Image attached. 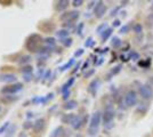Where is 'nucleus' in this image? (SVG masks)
<instances>
[{"mask_svg": "<svg viewBox=\"0 0 153 137\" xmlns=\"http://www.w3.org/2000/svg\"><path fill=\"white\" fill-rule=\"evenodd\" d=\"M21 72H22L23 74H29V73H32V72H33V67H32L31 65H25L21 69Z\"/></svg>", "mask_w": 153, "mask_h": 137, "instance_id": "obj_29", "label": "nucleus"}, {"mask_svg": "<svg viewBox=\"0 0 153 137\" xmlns=\"http://www.w3.org/2000/svg\"><path fill=\"white\" fill-rule=\"evenodd\" d=\"M8 127H10V122L9 121H7V122H5V124H2L1 127H0V135H5V133L7 131V129H8Z\"/></svg>", "mask_w": 153, "mask_h": 137, "instance_id": "obj_31", "label": "nucleus"}, {"mask_svg": "<svg viewBox=\"0 0 153 137\" xmlns=\"http://www.w3.org/2000/svg\"><path fill=\"white\" fill-rule=\"evenodd\" d=\"M1 110H2V109H1V105H0V112H1Z\"/></svg>", "mask_w": 153, "mask_h": 137, "instance_id": "obj_53", "label": "nucleus"}, {"mask_svg": "<svg viewBox=\"0 0 153 137\" xmlns=\"http://www.w3.org/2000/svg\"><path fill=\"white\" fill-rule=\"evenodd\" d=\"M80 16V13L78 10H70V12H65L59 16V20L63 21L64 23H73L74 21H76Z\"/></svg>", "mask_w": 153, "mask_h": 137, "instance_id": "obj_4", "label": "nucleus"}, {"mask_svg": "<svg viewBox=\"0 0 153 137\" xmlns=\"http://www.w3.org/2000/svg\"><path fill=\"white\" fill-rule=\"evenodd\" d=\"M33 124H34V122H32V121H30V120H27V121H25V122L23 124V128H24L25 130L31 129V128H33Z\"/></svg>", "mask_w": 153, "mask_h": 137, "instance_id": "obj_35", "label": "nucleus"}, {"mask_svg": "<svg viewBox=\"0 0 153 137\" xmlns=\"http://www.w3.org/2000/svg\"><path fill=\"white\" fill-rule=\"evenodd\" d=\"M46 127V120L44 118H39L34 121L33 124V131L34 133H41Z\"/></svg>", "mask_w": 153, "mask_h": 137, "instance_id": "obj_10", "label": "nucleus"}, {"mask_svg": "<svg viewBox=\"0 0 153 137\" xmlns=\"http://www.w3.org/2000/svg\"><path fill=\"white\" fill-rule=\"evenodd\" d=\"M44 42H45V45L51 46V47H55V46H56V39H55V38H53V37L46 38V39L44 40Z\"/></svg>", "mask_w": 153, "mask_h": 137, "instance_id": "obj_26", "label": "nucleus"}, {"mask_svg": "<svg viewBox=\"0 0 153 137\" xmlns=\"http://www.w3.org/2000/svg\"><path fill=\"white\" fill-rule=\"evenodd\" d=\"M31 56L30 55H22L21 57H19V63L21 64V65H29V63L31 62Z\"/></svg>", "mask_w": 153, "mask_h": 137, "instance_id": "obj_19", "label": "nucleus"}, {"mask_svg": "<svg viewBox=\"0 0 153 137\" xmlns=\"http://www.w3.org/2000/svg\"><path fill=\"white\" fill-rule=\"evenodd\" d=\"M74 64V59H69V62L68 63H65L64 65H62L61 67H59V71L61 72H64L66 71V70H69V69H71V66Z\"/></svg>", "mask_w": 153, "mask_h": 137, "instance_id": "obj_23", "label": "nucleus"}, {"mask_svg": "<svg viewBox=\"0 0 153 137\" xmlns=\"http://www.w3.org/2000/svg\"><path fill=\"white\" fill-rule=\"evenodd\" d=\"M152 7H153V1H152Z\"/></svg>", "mask_w": 153, "mask_h": 137, "instance_id": "obj_54", "label": "nucleus"}, {"mask_svg": "<svg viewBox=\"0 0 153 137\" xmlns=\"http://www.w3.org/2000/svg\"><path fill=\"white\" fill-rule=\"evenodd\" d=\"M23 89V85L21 82H16V84H12V85L5 86L4 88H1V93L4 95H13L16 94Z\"/></svg>", "mask_w": 153, "mask_h": 137, "instance_id": "obj_3", "label": "nucleus"}, {"mask_svg": "<svg viewBox=\"0 0 153 137\" xmlns=\"http://www.w3.org/2000/svg\"><path fill=\"white\" fill-rule=\"evenodd\" d=\"M15 130H16V126L13 124V126L9 128V130L5 133V137H13L14 134H15Z\"/></svg>", "mask_w": 153, "mask_h": 137, "instance_id": "obj_30", "label": "nucleus"}, {"mask_svg": "<svg viewBox=\"0 0 153 137\" xmlns=\"http://www.w3.org/2000/svg\"><path fill=\"white\" fill-rule=\"evenodd\" d=\"M114 110L111 107V106H108L106 109H105V111L104 113L102 114V120L104 124H108L110 122H113V119H114Z\"/></svg>", "mask_w": 153, "mask_h": 137, "instance_id": "obj_6", "label": "nucleus"}, {"mask_svg": "<svg viewBox=\"0 0 153 137\" xmlns=\"http://www.w3.org/2000/svg\"><path fill=\"white\" fill-rule=\"evenodd\" d=\"M42 37L38 34V33H33L31 36L27 37V39L25 41V48L31 53H37L38 54L39 50L45 46Z\"/></svg>", "mask_w": 153, "mask_h": 137, "instance_id": "obj_1", "label": "nucleus"}, {"mask_svg": "<svg viewBox=\"0 0 153 137\" xmlns=\"http://www.w3.org/2000/svg\"><path fill=\"white\" fill-rule=\"evenodd\" d=\"M32 73H29V74H23V78H24V81L26 82H29V81H31L32 80Z\"/></svg>", "mask_w": 153, "mask_h": 137, "instance_id": "obj_40", "label": "nucleus"}, {"mask_svg": "<svg viewBox=\"0 0 153 137\" xmlns=\"http://www.w3.org/2000/svg\"><path fill=\"white\" fill-rule=\"evenodd\" d=\"M119 12V7L118 8H114L112 12H111V16H114V15H117V13Z\"/></svg>", "mask_w": 153, "mask_h": 137, "instance_id": "obj_47", "label": "nucleus"}, {"mask_svg": "<svg viewBox=\"0 0 153 137\" xmlns=\"http://www.w3.org/2000/svg\"><path fill=\"white\" fill-rule=\"evenodd\" d=\"M106 13V6L104 5L103 1H97L96 6L94 7V14L97 19H102L104 14Z\"/></svg>", "mask_w": 153, "mask_h": 137, "instance_id": "obj_9", "label": "nucleus"}, {"mask_svg": "<svg viewBox=\"0 0 153 137\" xmlns=\"http://www.w3.org/2000/svg\"><path fill=\"white\" fill-rule=\"evenodd\" d=\"M62 44H63L64 47H66V48H69V47H71L72 46V44H73V39L72 38H66V39L62 40Z\"/></svg>", "mask_w": 153, "mask_h": 137, "instance_id": "obj_32", "label": "nucleus"}, {"mask_svg": "<svg viewBox=\"0 0 153 137\" xmlns=\"http://www.w3.org/2000/svg\"><path fill=\"white\" fill-rule=\"evenodd\" d=\"M69 5H70V1H68V0H59L55 5V9L57 12H63V10H65L69 7Z\"/></svg>", "mask_w": 153, "mask_h": 137, "instance_id": "obj_15", "label": "nucleus"}, {"mask_svg": "<svg viewBox=\"0 0 153 137\" xmlns=\"http://www.w3.org/2000/svg\"><path fill=\"white\" fill-rule=\"evenodd\" d=\"M17 77L13 73H1L0 74V81L1 82H14L16 84Z\"/></svg>", "mask_w": 153, "mask_h": 137, "instance_id": "obj_12", "label": "nucleus"}, {"mask_svg": "<svg viewBox=\"0 0 153 137\" xmlns=\"http://www.w3.org/2000/svg\"><path fill=\"white\" fill-rule=\"evenodd\" d=\"M88 64H89V62L87 61L85 64H83V66H82V70H87V67H88Z\"/></svg>", "mask_w": 153, "mask_h": 137, "instance_id": "obj_49", "label": "nucleus"}, {"mask_svg": "<svg viewBox=\"0 0 153 137\" xmlns=\"http://www.w3.org/2000/svg\"><path fill=\"white\" fill-rule=\"evenodd\" d=\"M111 45H112V47L113 48H120L122 45V41L120 40V38H118V37H113L112 38V41H111Z\"/></svg>", "mask_w": 153, "mask_h": 137, "instance_id": "obj_24", "label": "nucleus"}, {"mask_svg": "<svg viewBox=\"0 0 153 137\" xmlns=\"http://www.w3.org/2000/svg\"><path fill=\"white\" fill-rule=\"evenodd\" d=\"M118 26H120V21L114 20L113 21V27H118Z\"/></svg>", "mask_w": 153, "mask_h": 137, "instance_id": "obj_46", "label": "nucleus"}, {"mask_svg": "<svg viewBox=\"0 0 153 137\" xmlns=\"http://www.w3.org/2000/svg\"><path fill=\"white\" fill-rule=\"evenodd\" d=\"M97 4V1H90L89 5H88V8H91V7L94 6V5H96Z\"/></svg>", "mask_w": 153, "mask_h": 137, "instance_id": "obj_48", "label": "nucleus"}, {"mask_svg": "<svg viewBox=\"0 0 153 137\" xmlns=\"http://www.w3.org/2000/svg\"><path fill=\"white\" fill-rule=\"evenodd\" d=\"M69 34H70V32H69L68 30H64V29L56 31V36H57L58 39H61V40H64V39H66V38H69Z\"/></svg>", "mask_w": 153, "mask_h": 137, "instance_id": "obj_20", "label": "nucleus"}, {"mask_svg": "<svg viewBox=\"0 0 153 137\" xmlns=\"http://www.w3.org/2000/svg\"><path fill=\"white\" fill-rule=\"evenodd\" d=\"M125 103L127 106H134L137 103V94L135 90H129L125 95Z\"/></svg>", "mask_w": 153, "mask_h": 137, "instance_id": "obj_7", "label": "nucleus"}, {"mask_svg": "<svg viewBox=\"0 0 153 137\" xmlns=\"http://www.w3.org/2000/svg\"><path fill=\"white\" fill-rule=\"evenodd\" d=\"M94 73H95V70H94V69H91V70H89L88 72H86V73H85V78H89L90 76H93Z\"/></svg>", "mask_w": 153, "mask_h": 137, "instance_id": "obj_42", "label": "nucleus"}, {"mask_svg": "<svg viewBox=\"0 0 153 137\" xmlns=\"http://www.w3.org/2000/svg\"><path fill=\"white\" fill-rule=\"evenodd\" d=\"M138 94L140 95V97L143 99H151L153 97V88L151 85L145 84V85H142L138 89Z\"/></svg>", "mask_w": 153, "mask_h": 137, "instance_id": "obj_5", "label": "nucleus"}, {"mask_svg": "<svg viewBox=\"0 0 153 137\" xmlns=\"http://www.w3.org/2000/svg\"><path fill=\"white\" fill-rule=\"evenodd\" d=\"M26 116H27V118L30 119V118L33 117V113H32V112H27V113H26Z\"/></svg>", "mask_w": 153, "mask_h": 137, "instance_id": "obj_50", "label": "nucleus"}, {"mask_svg": "<svg viewBox=\"0 0 153 137\" xmlns=\"http://www.w3.org/2000/svg\"><path fill=\"white\" fill-rule=\"evenodd\" d=\"M108 29V23H102L101 25L97 26V29H96V32L98 33V34H102L105 30Z\"/></svg>", "mask_w": 153, "mask_h": 137, "instance_id": "obj_28", "label": "nucleus"}, {"mask_svg": "<svg viewBox=\"0 0 153 137\" xmlns=\"http://www.w3.org/2000/svg\"><path fill=\"white\" fill-rule=\"evenodd\" d=\"M73 84H74V78H70L68 81H66V82H65V84H64L63 87H62V89H61V90H62V93L64 94L65 91L69 90V89H70V87H72V85H73Z\"/></svg>", "mask_w": 153, "mask_h": 137, "instance_id": "obj_22", "label": "nucleus"}, {"mask_svg": "<svg viewBox=\"0 0 153 137\" xmlns=\"http://www.w3.org/2000/svg\"><path fill=\"white\" fill-rule=\"evenodd\" d=\"M65 135H66V130L64 129V127L59 126V127L55 128L54 130L51 131L49 137H65Z\"/></svg>", "mask_w": 153, "mask_h": 137, "instance_id": "obj_14", "label": "nucleus"}, {"mask_svg": "<svg viewBox=\"0 0 153 137\" xmlns=\"http://www.w3.org/2000/svg\"><path fill=\"white\" fill-rule=\"evenodd\" d=\"M19 99L17 96H12V95H4L2 97H0V102L4 103V104H9V103H13L16 102Z\"/></svg>", "mask_w": 153, "mask_h": 137, "instance_id": "obj_16", "label": "nucleus"}, {"mask_svg": "<svg viewBox=\"0 0 153 137\" xmlns=\"http://www.w3.org/2000/svg\"><path fill=\"white\" fill-rule=\"evenodd\" d=\"M86 120H87V117H80V116H76V118H74V120H73V122H72V124H71V126H72V128H73V129L78 130V129H80L83 124H85Z\"/></svg>", "mask_w": 153, "mask_h": 137, "instance_id": "obj_11", "label": "nucleus"}, {"mask_svg": "<svg viewBox=\"0 0 153 137\" xmlns=\"http://www.w3.org/2000/svg\"><path fill=\"white\" fill-rule=\"evenodd\" d=\"M145 26H146L147 29H151L153 26V13L150 14L145 19Z\"/></svg>", "mask_w": 153, "mask_h": 137, "instance_id": "obj_25", "label": "nucleus"}, {"mask_svg": "<svg viewBox=\"0 0 153 137\" xmlns=\"http://www.w3.org/2000/svg\"><path fill=\"white\" fill-rule=\"evenodd\" d=\"M121 67H122L121 65H117L115 67H113V69L111 70V74H112V76H114V74H118V73L120 72V70H121Z\"/></svg>", "mask_w": 153, "mask_h": 137, "instance_id": "obj_37", "label": "nucleus"}, {"mask_svg": "<svg viewBox=\"0 0 153 137\" xmlns=\"http://www.w3.org/2000/svg\"><path fill=\"white\" fill-rule=\"evenodd\" d=\"M133 30H134V32L136 33V34H140V33L143 32V25H142L140 23H136V24H134V26H133Z\"/></svg>", "mask_w": 153, "mask_h": 137, "instance_id": "obj_27", "label": "nucleus"}, {"mask_svg": "<svg viewBox=\"0 0 153 137\" xmlns=\"http://www.w3.org/2000/svg\"><path fill=\"white\" fill-rule=\"evenodd\" d=\"M130 27H131V25L130 24H126V25H123L120 27V31L119 32L122 33V34H125V33H128L129 31H130Z\"/></svg>", "mask_w": 153, "mask_h": 137, "instance_id": "obj_33", "label": "nucleus"}, {"mask_svg": "<svg viewBox=\"0 0 153 137\" xmlns=\"http://www.w3.org/2000/svg\"><path fill=\"white\" fill-rule=\"evenodd\" d=\"M70 94H71L70 90H68V91H65V93H64V94H63V99H64V101H66V99L69 98Z\"/></svg>", "mask_w": 153, "mask_h": 137, "instance_id": "obj_45", "label": "nucleus"}, {"mask_svg": "<svg viewBox=\"0 0 153 137\" xmlns=\"http://www.w3.org/2000/svg\"><path fill=\"white\" fill-rule=\"evenodd\" d=\"M102 121V113L100 111H96L91 114L89 121V126H88V135L91 137L96 136L100 130V124Z\"/></svg>", "mask_w": 153, "mask_h": 137, "instance_id": "obj_2", "label": "nucleus"}, {"mask_svg": "<svg viewBox=\"0 0 153 137\" xmlns=\"http://www.w3.org/2000/svg\"><path fill=\"white\" fill-rule=\"evenodd\" d=\"M83 4L82 0H73L72 1V6L73 7H80Z\"/></svg>", "mask_w": 153, "mask_h": 137, "instance_id": "obj_38", "label": "nucleus"}, {"mask_svg": "<svg viewBox=\"0 0 153 137\" xmlns=\"http://www.w3.org/2000/svg\"><path fill=\"white\" fill-rule=\"evenodd\" d=\"M94 45H95V41L93 40L91 37H89L88 39L86 40V42H85V47H93Z\"/></svg>", "mask_w": 153, "mask_h": 137, "instance_id": "obj_36", "label": "nucleus"}, {"mask_svg": "<svg viewBox=\"0 0 153 137\" xmlns=\"http://www.w3.org/2000/svg\"><path fill=\"white\" fill-rule=\"evenodd\" d=\"M19 137H27V136H26L25 133H21V134H19Z\"/></svg>", "mask_w": 153, "mask_h": 137, "instance_id": "obj_51", "label": "nucleus"}, {"mask_svg": "<svg viewBox=\"0 0 153 137\" xmlns=\"http://www.w3.org/2000/svg\"><path fill=\"white\" fill-rule=\"evenodd\" d=\"M76 106H78V102L74 99H70V101L65 102V104L63 105V109L66 111H71V110H74Z\"/></svg>", "mask_w": 153, "mask_h": 137, "instance_id": "obj_17", "label": "nucleus"}, {"mask_svg": "<svg viewBox=\"0 0 153 137\" xmlns=\"http://www.w3.org/2000/svg\"><path fill=\"white\" fill-rule=\"evenodd\" d=\"M74 137H82V136H81L80 134H76V136H74Z\"/></svg>", "mask_w": 153, "mask_h": 137, "instance_id": "obj_52", "label": "nucleus"}, {"mask_svg": "<svg viewBox=\"0 0 153 137\" xmlns=\"http://www.w3.org/2000/svg\"><path fill=\"white\" fill-rule=\"evenodd\" d=\"M38 29L41 32L51 33L55 30V24L51 21H44V22H40V24H38Z\"/></svg>", "mask_w": 153, "mask_h": 137, "instance_id": "obj_8", "label": "nucleus"}, {"mask_svg": "<svg viewBox=\"0 0 153 137\" xmlns=\"http://www.w3.org/2000/svg\"><path fill=\"white\" fill-rule=\"evenodd\" d=\"M149 110V106L147 104H140L138 107H137V112L142 111V114H144V113H146V111Z\"/></svg>", "mask_w": 153, "mask_h": 137, "instance_id": "obj_34", "label": "nucleus"}, {"mask_svg": "<svg viewBox=\"0 0 153 137\" xmlns=\"http://www.w3.org/2000/svg\"><path fill=\"white\" fill-rule=\"evenodd\" d=\"M112 32H113V29H112V27H108V29H106V30H105V31L101 34V38H102L103 42H105V41H106V40L111 37Z\"/></svg>", "mask_w": 153, "mask_h": 137, "instance_id": "obj_21", "label": "nucleus"}, {"mask_svg": "<svg viewBox=\"0 0 153 137\" xmlns=\"http://www.w3.org/2000/svg\"><path fill=\"white\" fill-rule=\"evenodd\" d=\"M100 86H101V80H100L98 78L94 79V80L89 84V86H88V93H90L91 95H96L97 89H98Z\"/></svg>", "mask_w": 153, "mask_h": 137, "instance_id": "obj_13", "label": "nucleus"}, {"mask_svg": "<svg viewBox=\"0 0 153 137\" xmlns=\"http://www.w3.org/2000/svg\"><path fill=\"white\" fill-rule=\"evenodd\" d=\"M82 29H83V23H80L79 25L76 26V33L79 36H82Z\"/></svg>", "mask_w": 153, "mask_h": 137, "instance_id": "obj_39", "label": "nucleus"}, {"mask_svg": "<svg viewBox=\"0 0 153 137\" xmlns=\"http://www.w3.org/2000/svg\"><path fill=\"white\" fill-rule=\"evenodd\" d=\"M45 98H46V102H48V101L53 99V98H54V93H49V94H48Z\"/></svg>", "mask_w": 153, "mask_h": 137, "instance_id": "obj_43", "label": "nucleus"}, {"mask_svg": "<svg viewBox=\"0 0 153 137\" xmlns=\"http://www.w3.org/2000/svg\"><path fill=\"white\" fill-rule=\"evenodd\" d=\"M74 118H76V114H73V113H70V114H64L63 117H62V119H61V121H62L63 124H72L73 120H74Z\"/></svg>", "mask_w": 153, "mask_h": 137, "instance_id": "obj_18", "label": "nucleus"}, {"mask_svg": "<svg viewBox=\"0 0 153 137\" xmlns=\"http://www.w3.org/2000/svg\"><path fill=\"white\" fill-rule=\"evenodd\" d=\"M83 53H85V50H83L82 48H80V49H78L76 53H74V57H80L81 55H82Z\"/></svg>", "mask_w": 153, "mask_h": 137, "instance_id": "obj_41", "label": "nucleus"}, {"mask_svg": "<svg viewBox=\"0 0 153 137\" xmlns=\"http://www.w3.org/2000/svg\"><path fill=\"white\" fill-rule=\"evenodd\" d=\"M51 70H47V71H46V73H45V76H44V79H45V80L49 79V78H51Z\"/></svg>", "mask_w": 153, "mask_h": 137, "instance_id": "obj_44", "label": "nucleus"}]
</instances>
